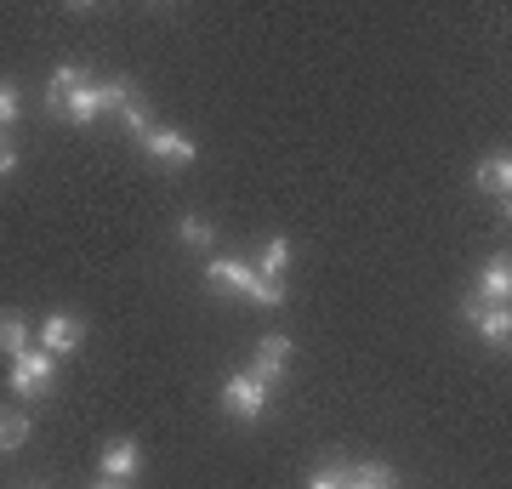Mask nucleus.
<instances>
[{"instance_id":"nucleus-10","label":"nucleus","mask_w":512,"mask_h":489,"mask_svg":"<svg viewBox=\"0 0 512 489\" xmlns=\"http://www.w3.org/2000/svg\"><path fill=\"white\" fill-rule=\"evenodd\" d=\"M143 148L154 154V160H171V165H188V160H194V143H188L183 131H148Z\"/></svg>"},{"instance_id":"nucleus-3","label":"nucleus","mask_w":512,"mask_h":489,"mask_svg":"<svg viewBox=\"0 0 512 489\" xmlns=\"http://www.w3.org/2000/svg\"><path fill=\"white\" fill-rule=\"evenodd\" d=\"M52 376H57L52 353H18V359H12V393H46Z\"/></svg>"},{"instance_id":"nucleus-2","label":"nucleus","mask_w":512,"mask_h":489,"mask_svg":"<svg viewBox=\"0 0 512 489\" xmlns=\"http://www.w3.org/2000/svg\"><path fill=\"white\" fill-rule=\"evenodd\" d=\"M461 319H467V325H478V336H484L490 347H507V336H512L507 308H490V302H478V296H467V302H461Z\"/></svg>"},{"instance_id":"nucleus-7","label":"nucleus","mask_w":512,"mask_h":489,"mask_svg":"<svg viewBox=\"0 0 512 489\" xmlns=\"http://www.w3.org/2000/svg\"><path fill=\"white\" fill-rule=\"evenodd\" d=\"M478 302H490V308H507V296H512V268H507V256H495L490 268L478 273V290H473Z\"/></svg>"},{"instance_id":"nucleus-24","label":"nucleus","mask_w":512,"mask_h":489,"mask_svg":"<svg viewBox=\"0 0 512 489\" xmlns=\"http://www.w3.org/2000/svg\"><path fill=\"white\" fill-rule=\"evenodd\" d=\"M97 489H120V484H97Z\"/></svg>"},{"instance_id":"nucleus-4","label":"nucleus","mask_w":512,"mask_h":489,"mask_svg":"<svg viewBox=\"0 0 512 489\" xmlns=\"http://www.w3.org/2000/svg\"><path fill=\"white\" fill-rule=\"evenodd\" d=\"M285 364H291V342H285V336H262V342H256L251 376L262 381V387H274V381L285 376Z\"/></svg>"},{"instance_id":"nucleus-15","label":"nucleus","mask_w":512,"mask_h":489,"mask_svg":"<svg viewBox=\"0 0 512 489\" xmlns=\"http://www.w3.org/2000/svg\"><path fill=\"white\" fill-rule=\"evenodd\" d=\"M0 353H29V330H23V319H12V313H0Z\"/></svg>"},{"instance_id":"nucleus-21","label":"nucleus","mask_w":512,"mask_h":489,"mask_svg":"<svg viewBox=\"0 0 512 489\" xmlns=\"http://www.w3.org/2000/svg\"><path fill=\"white\" fill-rule=\"evenodd\" d=\"M308 489H348V467H330V472H313Z\"/></svg>"},{"instance_id":"nucleus-23","label":"nucleus","mask_w":512,"mask_h":489,"mask_svg":"<svg viewBox=\"0 0 512 489\" xmlns=\"http://www.w3.org/2000/svg\"><path fill=\"white\" fill-rule=\"evenodd\" d=\"M6 171H12V148L0 143V177H6Z\"/></svg>"},{"instance_id":"nucleus-1","label":"nucleus","mask_w":512,"mask_h":489,"mask_svg":"<svg viewBox=\"0 0 512 489\" xmlns=\"http://www.w3.org/2000/svg\"><path fill=\"white\" fill-rule=\"evenodd\" d=\"M222 404H228V416L256 421L262 410H268V387H262L256 376H228L222 381Z\"/></svg>"},{"instance_id":"nucleus-19","label":"nucleus","mask_w":512,"mask_h":489,"mask_svg":"<svg viewBox=\"0 0 512 489\" xmlns=\"http://www.w3.org/2000/svg\"><path fill=\"white\" fill-rule=\"evenodd\" d=\"M183 245H194V251H211V222H205V217H183Z\"/></svg>"},{"instance_id":"nucleus-22","label":"nucleus","mask_w":512,"mask_h":489,"mask_svg":"<svg viewBox=\"0 0 512 489\" xmlns=\"http://www.w3.org/2000/svg\"><path fill=\"white\" fill-rule=\"evenodd\" d=\"M12 120H18V91L0 86V126H12Z\"/></svg>"},{"instance_id":"nucleus-17","label":"nucleus","mask_w":512,"mask_h":489,"mask_svg":"<svg viewBox=\"0 0 512 489\" xmlns=\"http://www.w3.org/2000/svg\"><path fill=\"white\" fill-rule=\"evenodd\" d=\"M97 103H103V109H114V114H120V109H126V103H131V86H126V80H103V86H97Z\"/></svg>"},{"instance_id":"nucleus-9","label":"nucleus","mask_w":512,"mask_h":489,"mask_svg":"<svg viewBox=\"0 0 512 489\" xmlns=\"http://www.w3.org/2000/svg\"><path fill=\"white\" fill-rule=\"evenodd\" d=\"M478 188H484L490 200H507L512 194V160L507 154H484V160H478Z\"/></svg>"},{"instance_id":"nucleus-18","label":"nucleus","mask_w":512,"mask_h":489,"mask_svg":"<svg viewBox=\"0 0 512 489\" xmlns=\"http://www.w3.org/2000/svg\"><path fill=\"white\" fill-rule=\"evenodd\" d=\"M120 120H126V131H131V137H137V143H143L148 131H154V126H148V109H143V103H137V97H131L126 109H120Z\"/></svg>"},{"instance_id":"nucleus-8","label":"nucleus","mask_w":512,"mask_h":489,"mask_svg":"<svg viewBox=\"0 0 512 489\" xmlns=\"http://www.w3.org/2000/svg\"><path fill=\"white\" fill-rule=\"evenodd\" d=\"M103 472H109V484H120V478H137V472H143V450H137L131 438H114L109 450H103Z\"/></svg>"},{"instance_id":"nucleus-6","label":"nucleus","mask_w":512,"mask_h":489,"mask_svg":"<svg viewBox=\"0 0 512 489\" xmlns=\"http://www.w3.org/2000/svg\"><path fill=\"white\" fill-rule=\"evenodd\" d=\"M205 279H211V285H217V290H245V296H251V290H256V279H262V273H256L251 262H239V256H217V262L205 268Z\"/></svg>"},{"instance_id":"nucleus-5","label":"nucleus","mask_w":512,"mask_h":489,"mask_svg":"<svg viewBox=\"0 0 512 489\" xmlns=\"http://www.w3.org/2000/svg\"><path fill=\"white\" fill-rule=\"evenodd\" d=\"M80 319H69V313H52L46 325H40V353H52V359H63V353H74L80 347Z\"/></svg>"},{"instance_id":"nucleus-11","label":"nucleus","mask_w":512,"mask_h":489,"mask_svg":"<svg viewBox=\"0 0 512 489\" xmlns=\"http://www.w3.org/2000/svg\"><path fill=\"white\" fill-rule=\"evenodd\" d=\"M57 114H69L74 126H92L97 114H103V103H97V86L86 80L80 91H69V97H63V109H57Z\"/></svg>"},{"instance_id":"nucleus-13","label":"nucleus","mask_w":512,"mask_h":489,"mask_svg":"<svg viewBox=\"0 0 512 489\" xmlns=\"http://www.w3.org/2000/svg\"><path fill=\"white\" fill-rule=\"evenodd\" d=\"M399 478H393V467H382V461H370V467H348V489H393Z\"/></svg>"},{"instance_id":"nucleus-14","label":"nucleus","mask_w":512,"mask_h":489,"mask_svg":"<svg viewBox=\"0 0 512 489\" xmlns=\"http://www.w3.org/2000/svg\"><path fill=\"white\" fill-rule=\"evenodd\" d=\"M285 262H291V245H285V239H268V245H262V256H256L251 268L262 273V279H279V273H285Z\"/></svg>"},{"instance_id":"nucleus-16","label":"nucleus","mask_w":512,"mask_h":489,"mask_svg":"<svg viewBox=\"0 0 512 489\" xmlns=\"http://www.w3.org/2000/svg\"><path fill=\"white\" fill-rule=\"evenodd\" d=\"M23 438H29V421L18 410H0V450H18Z\"/></svg>"},{"instance_id":"nucleus-20","label":"nucleus","mask_w":512,"mask_h":489,"mask_svg":"<svg viewBox=\"0 0 512 489\" xmlns=\"http://www.w3.org/2000/svg\"><path fill=\"white\" fill-rule=\"evenodd\" d=\"M251 302H262V308H279V302H285V285H279V279H256Z\"/></svg>"},{"instance_id":"nucleus-12","label":"nucleus","mask_w":512,"mask_h":489,"mask_svg":"<svg viewBox=\"0 0 512 489\" xmlns=\"http://www.w3.org/2000/svg\"><path fill=\"white\" fill-rule=\"evenodd\" d=\"M86 86V74L74 69V63H57V74H52V86H46V109H63V97H69V91H80Z\"/></svg>"}]
</instances>
